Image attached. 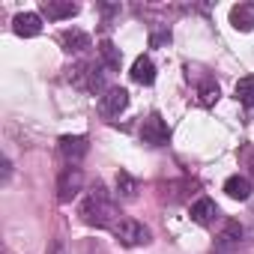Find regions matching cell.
<instances>
[{
	"label": "cell",
	"instance_id": "cell-1",
	"mask_svg": "<svg viewBox=\"0 0 254 254\" xmlns=\"http://www.w3.org/2000/svg\"><path fill=\"white\" fill-rule=\"evenodd\" d=\"M81 218L90 227H114L117 224V206L102 186H96L87 194V200L81 203Z\"/></svg>",
	"mask_w": 254,
	"mask_h": 254
},
{
	"label": "cell",
	"instance_id": "cell-2",
	"mask_svg": "<svg viewBox=\"0 0 254 254\" xmlns=\"http://www.w3.org/2000/svg\"><path fill=\"white\" fill-rule=\"evenodd\" d=\"M111 230H114V236H117L123 245H129V248L150 242V227L141 224V221H135V218H120Z\"/></svg>",
	"mask_w": 254,
	"mask_h": 254
},
{
	"label": "cell",
	"instance_id": "cell-3",
	"mask_svg": "<svg viewBox=\"0 0 254 254\" xmlns=\"http://www.w3.org/2000/svg\"><path fill=\"white\" fill-rule=\"evenodd\" d=\"M81 186H84V174H81V168H75V165L63 168V174L57 177V200H60V203L75 200V197L81 194Z\"/></svg>",
	"mask_w": 254,
	"mask_h": 254
},
{
	"label": "cell",
	"instance_id": "cell-4",
	"mask_svg": "<svg viewBox=\"0 0 254 254\" xmlns=\"http://www.w3.org/2000/svg\"><path fill=\"white\" fill-rule=\"evenodd\" d=\"M141 141L147 147H165L171 141V129H168V123L159 117V114H150L144 123H141Z\"/></svg>",
	"mask_w": 254,
	"mask_h": 254
},
{
	"label": "cell",
	"instance_id": "cell-5",
	"mask_svg": "<svg viewBox=\"0 0 254 254\" xmlns=\"http://www.w3.org/2000/svg\"><path fill=\"white\" fill-rule=\"evenodd\" d=\"M69 81H72V84H78L81 90L99 93V90L105 87V72H102L96 63H81V66H75V69H72Z\"/></svg>",
	"mask_w": 254,
	"mask_h": 254
},
{
	"label": "cell",
	"instance_id": "cell-6",
	"mask_svg": "<svg viewBox=\"0 0 254 254\" xmlns=\"http://www.w3.org/2000/svg\"><path fill=\"white\" fill-rule=\"evenodd\" d=\"M126 108H129V93H126L123 87H111L105 90V96L99 99V111L105 117H120Z\"/></svg>",
	"mask_w": 254,
	"mask_h": 254
},
{
	"label": "cell",
	"instance_id": "cell-7",
	"mask_svg": "<svg viewBox=\"0 0 254 254\" xmlns=\"http://www.w3.org/2000/svg\"><path fill=\"white\" fill-rule=\"evenodd\" d=\"M60 153L69 165H78L87 153H90V141L84 135H63L60 138Z\"/></svg>",
	"mask_w": 254,
	"mask_h": 254
},
{
	"label": "cell",
	"instance_id": "cell-8",
	"mask_svg": "<svg viewBox=\"0 0 254 254\" xmlns=\"http://www.w3.org/2000/svg\"><path fill=\"white\" fill-rule=\"evenodd\" d=\"M215 218H218V206H215L212 197H197V200L191 203V221H194V224L209 227Z\"/></svg>",
	"mask_w": 254,
	"mask_h": 254
},
{
	"label": "cell",
	"instance_id": "cell-9",
	"mask_svg": "<svg viewBox=\"0 0 254 254\" xmlns=\"http://www.w3.org/2000/svg\"><path fill=\"white\" fill-rule=\"evenodd\" d=\"M12 30H15L18 36H24V39L39 36V33H42V18H39L36 12H21V15L12 18Z\"/></svg>",
	"mask_w": 254,
	"mask_h": 254
},
{
	"label": "cell",
	"instance_id": "cell-10",
	"mask_svg": "<svg viewBox=\"0 0 254 254\" xmlns=\"http://www.w3.org/2000/svg\"><path fill=\"white\" fill-rule=\"evenodd\" d=\"M42 15L48 21H63V18L78 15V6L69 3V0H45V3H42Z\"/></svg>",
	"mask_w": 254,
	"mask_h": 254
},
{
	"label": "cell",
	"instance_id": "cell-11",
	"mask_svg": "<svg viewBox=\"0 0 254 254\" xmlns=\"http://www.w3.org/2000/svg\"><path fill=\"white\" fill-rule=\"evenodd\" d=\"M60 45H63V51H69V54H81V51L90 48V36H87L84 30L72 27V30H63V33H60Z\"/></svg>",
	"mask_w": 254,
	"mask_h": 254
},
{
	"label": "cell",
	"instance_id": "cell-12",
	"mask_svg": "<svg viewBox=\"0 0 254 254\" xmlns=\"http://www.w3.org/2000/svg\"><path fill=\"white\" fill-rule=\"evenodd\" d=\"M132 81L135 84H144V87H150L153 81H156V66H153V60L147 57V54H141L135 63H132Z\"/></svg>",
	"mask_w": 254,
	"mask_h": 254
},
{
	"label": "cell",
	"instance_id": "cell-13",
	"mask_svg": "<svg viewBox=\"0 0 254 254\" xmlns=\"http://www.w3.org/2000/svg\"><path fill=\"white\" fill-rule=\"evenodd\" d=\"M230 24L236 30H242V33L254 30V3H236L230 9Z\"/></svg>",
	"mask_w": 254,
	"mask_h": 254
},
{
	"label": "cell",
	"instance_id": "cell-14",
	"mask_svg": "<svg viewBox=\"0 0 254 254\" xmlns=\"http://www.w3.org/2000/svg\"><path fill=\"white\" fill-rule=\"evenodd\" d=\"M224 191H227V197H233V200H248V197H251V183H248V177L233 174V177L224 180Z\"/></svg>",
	"mask_w": 254,
	"mask_h": 254
},
{
	"label": "cell",
	"instance_id": "cell-15",
	"mask_svg": "<svg viewBox=\"0 0 254 254\" xmlns=\"http://www.w3.org/2000/svg\"><path fill=\"white\" fill-rule=\"evenodd\" d=\"M117 194L123 200H135L138 197V180L129 174V171H120L117 174Z\"/></svg>",
	"mask_w": 254,
	"mask_h": 254
},
{
	"label": "cell",
	"instance_id": "cell-16",
	"mask_svg": "<svg viewBox=\"0 0 254 254\" xmlns=\"http://www.w3.org/2000/svg\"><path fill=\"white\" fill-rule=\"evenodd\" d=\"M236 102H242L245 108H254V75H245L236 81V90H233Z\"/></svg>",
	"mask_w": 254,
	"mask_h": 254
},
{
	"label": "cell",
	"instance_id": "cell-17",
	"mask_svg": "<svg viewBox=\"0 0 254 254\" xmlns=\"http://www.w3.org/2000/svg\"><path fill=\"white\" fill-rule=\"evenodd\" d=\"M218 96H221V90H218V84H215L212 78H203V81L197 84V102H200V105L209 108V105L218 102Z\"/></svg>",
	"mask_w": 254,
	"mask_h": 254
},
{
	"label": "cell",
	"instance_id": "cell-18",
	"mask_svg": "<svg viewBox=\"0 0 254 254\" xmlns=\"http://www.w3.org/2000/svg\"><path fill=\"white\" fill-rule=\"evenodd\" d=\"M99 57H102V63L108 66V69H120V60H123V54H120V48L114 45V42H102L99 45Z\"/></svg>",
	"mask_w": 254,
	"mask_h": 254
},
{
	"label": "cell",
	"instance_id": "cell-19",
	"mask_svg": "<svg viewBox=\"0 0 254 254\" xmlns=\"http://www.w3.org/2000/svg\"><path fill=\"white\" fill-rule=\"evenodd\" d=\"M239 239H242V224L239 221H227L224 233H221V245H236Z\"/></svg>",
	"mask_w": 254,
	"mask_h": 254
},
{
	"label": "cell",
	"instance_id": "cell-20",
	"mask_svg": "<svg viewBox=\"0 0 254 254\" xmlns=\"http://www.w3.org/2000/svg\"><path fill=\"white\" fill-rule=\"evenodd\" d=\"M168 42H171V30H153V36H150V45H153V48L168 45Z\"/></svg>",
	"mask_w": 254,
	"mask_h": 254
},
{
	"label": "cell",
	"instance_id": "cell-21",
	"mask_svg": "<svg viewBox=\"0 0 254 254\" xmlns=\"http://www.w3.org/2000/svg\"><path fill=\"white\" fill-rule=\"evenodd\" d=\"M9 174H12V162H9V159H6V162H3V183H6V180H9Z\"/></svg>",
	"mask_w": 254,
	"mask_h": 254
},
{
	"label": "cell",
	"instance_id": "cell-22",
	"mask_svg": "<svg viewBox=\"0 0 254 254\" xmlns=\"http://www.w3.org/2000/svg\"><path fill=\"white\" fill-rule=\"evenodd\" d=\"M51 254H66V248H63V242H54V248H51Z\"/></svg>",
	"mask_w": 254,
	"mask_h": 254
},
{
	"label": "cell",
	"instance_id": "cell-23",
	"mask_svg": "<svg viewBox=\"0 0 254 254\" xmlns=\"http://www.w3.org/2000/svg\"><path fill=\"white\" fill-rule=\"evenodd\" d=\"M251 171H254V159H251Z\"/></svg>",
	"mask_w": 254,
	"mask_h": 254
}]
</instances>
